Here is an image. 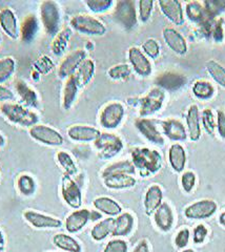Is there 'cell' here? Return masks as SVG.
<instances>
[{"label": "cell", "mask_w": 225, "mask_h": 252, "mask_svg": "<svg viewBox=\"0 0 225 252\" xmlns=\"http://www.w3.org/2000/svg\"><path fill=\"white\" fill-rule=\"evenodd\" d=\"M131 163L143 178L157 173L162 166L161 155L155 149L138 147L131 152Z\"/></svg>", "instance_id": "obj_1"}, {"label": "cell", "mask_w": 225, "mask_h": 252, "mask_svg": "<svg viewBox=\"0 0 225 252\" xmlns=\"http://www.w3.org/2000/svg\"><path fill=\"white\" fill-rule=\"evenodd\" d=\"M0 113L10 123L20 126V127L31 128L39 121V118L34 110L16 102L2 103L0 106Z\"/></svg>", "instance_id": "obj_2"}, {"label": "cell", "mask_w": 225, "mask_h": 252, "mask_svg": "<svg viewBox=\"0 0 225 252\" xmlns=\"http://www.w3.org/2000/svg\"><path fill=\"white\" fill-rule=\"evenodd\" d=\"M39 16L45 33L50 36H55L60 31L61 23L59 3L54 0H44L39 6Z\"/></svg>", "instance_id": "obj_3"}, {"label": "cell", "mask_w": 225, "mask_h": 252, "mask_svg": "<svg viewBox=\"0 0 225 252\" xmlns=\"http://www.w3.org/2000/svg\"><path fill=\"white\" fill-rule=\"evenodd\" d=\"M113 18L122 29L133 30L138 23L136 3L131 0H119L115 2Z\"/></svg>", "instance_id": "obj_4"}, {"label": "cell", "mask_w": 225, "mask_h": 252, "mask_svg": "<svg viewBox=\"0 0 225 252\" xmlns=\"http://www.w3.org/2000/svg\"><path fill=\"white\" fill-rule=\"evenodd\" d=\"M98 157L102 160L113 159L123 149V142L120 137L111 132H101L94 142Z\"/></svg>", "instance_id": "obj_5"}, {"label": "cell", "mask_w": 225, "mask_h": 252, "mask_svg": "<svg viewBox=\"0 0 225 252\" xmlns=\"http://www.w3.org/2000/svg\"><path fill=\"white\" fill-rule=\"evenodd\" d=\"M71 29L80 34L88 36H103L106 33V28L97 18L90 15H76L69 21Z\"/></svg>", "instance_id": "obj_6"}, {"label": "cell", "mask_w": 225, "mask_h": 252, "mask_svg": "<svg viewBox=\"0 0 225 252\" xmlns=\"http://www.w3.org/2000/svg\"><path fill=\"white\" fill-rule=\"evenodd\" d=\"M29 135L33 140L46 146H61L64 143V138L61 133L45 124H36L29 128Z\"/></svg>", "instance_id": "obj_7"}, {"label": "cell", "mask_w": 225, "mask_h": 252, "mask_svg": "<svg viewBox=\"0 0 225 252\" xmlns=\"http://www.w3.org/2000/svg\"><path fill=\"white\" fill-rule=\"evenodd\" d=\"M126 108L120 102H110L106 104L99 115V123L105 129H115L121 124Z\"/></svg>", "instance_id": "obj_8"}, {"label": "cell", "mask_w": 225, "mask_h": 252, "mask_svg": "<svg viewBox=\"0 0 225 252\" xmlns=\"http://www.w3.org/2000/svg\"><path fill=\"white\" fill-rule=\"evenodd\" d=\"M61 196L69 207L80 209L82 205L81 189L73 178L66 173H64L61 179Z\"/></svg>", "instance_id": "obj_9"}, {"label": "cell", "mask_w": 225, "mask_h": 252, "mask_svg": "<svg viewBox=\"0 0 225 252\" xmlns=\"http://www.w3.org/2000/svg\"><path fill=\"white\" fill-rule=\"evenodd\" d=\"M164 92L159 88L152 89L145 97L139 99V115L145 118L157 113L164 102Z\"/></svg>", "instance_id": "obj_10"}, {"label": "cell", "mask_w": 225, "mask_h": 252, "mask_svg": "<svg viewBox=\"0 0 225 252\" xmlns=\"http://www.w3.org/2000/svg\"><path fill=\"white\" fill-rule=\"evenodd\" d=\"M22 217L26 222L35 229H57L62 225L61 220L32 209L26 210Z\"/></svg>", "instance_id": "obj_11"}, {"label": "cell", "mask_w": 225, "mask_h": 252, "mask_svg": "<svg viewBox=\"0 0 225 252\" xmlns=\"http://www.w3.org/2000/svg\"><path fill=\"white\" fill-rule=\"evenodd\" d=\"M85 59H87V53H85L84 50H76L71 54H68L59 64V67H58L59 78L67 79L68 77L73 76Z\"/></svg>", "instance_id": "obj_12"}, {"label": "cell", "mask_w": 225, "mask_h": 252, "mask_svg": "<svg viewBox=\"0 0 225 252\" xmlns=\"http://www.w3.org/2000/svg\"><path fill=\"white\" fill-rule=\"evenodd\" d=\"M128 58L129 64L135 72L141 77H147L152 74V63L144 53L136 46H131L128 52Z\"/></svg>", "instance_id": "obj_13"}, {"label": "cell", "mask_w": 225, "mask_h": 252, "mask_svg": "<svg viewBox=\"0 0 225 252\" xmlns=\"http://www.w3.org/2000/svg\"><path fill=\"white\" fill-rule=\"evenodd\" d=\"M0 29L13 40H17L19 38L18 19L11 7H3L0 10Z\"/></svg>", "instance_id": "obj_14"}, {"label": "cell", "mask_w": 225, "mask_h": 252, "mask_svg": "<svg viewBox=\"0 0 225 252\" xmlns=\"http://www.w3.org/2000/svg\"><path fill=\"white\" fill-rule=\"evenodd\" d=\"M217 210V204L212 200L193 203L184 210V216L191 220H204L212 217Z\"/></svg>", "instance_id": "obj_15"}, {"label": "cell", "mask_w": 225, "mask_h": 252, "mask_svg": "<svg viewBox=\"0 0 225 252\" xmlns=\"http://www.w3.org/2000/svg\"><path fill=\"white\" fill-rule=\"evenodd\" d=\"M135 126L138 131L151 143L156 145H163L164 138L158 130L156 124L151 119L146 118H139L135 121Z\"/></svg>", "instance_id": "obj_16"}, {"label": "cell", "mask_w": 225, "mask_h": 252, "mask_svg": "<svg viewBox=\"0 0 225 252\" xmlns=\"http://www.w3.org/2000/svg\"><path fill=\"white\" fill-rule=\"evenodd\" d=\"M67 137L75 142H95L100 136V130L90 125H72L67 128Z\"/></svg>", "instance_id": "obj_17"}, {"label": "cell", "mask_w": 225, "mask_h": 252, "mask_svg": "<svg viewBox=\"0 0 225 252\" xmlns=\"http://www.w3.org/2000/svg\"><path fill=\"white\" fill-rule=\"evenodd\" d=\"M186 82H188V79L184 75L172 72L163 73L156 78L157 88L167 92L179 91L180 89L184 88Z\"/></svg>", "instance_id": "obj_18"}, {"label": "cell", "mask_w": 225, "mask_h": 252, "mask_svg": "<svg viewBox=\"0 0 225 252\" xmlns=\"http://www.w3.org/2000/svg\"><path fill=\"white\" fill-rule=\"evenodd\" d=\"M160 10L165 17L176 26L183 23V10L182 3L178 0H160L158 1Z\"/></svg>", "instance_id": "obj_19"}, {"label": "cell", "mask_w": 225, "mask_h": 252, "mask_svg": "<svg viewBox=\"0 0 225 252\" xmlns=\"http://www.w3.org/2000/svg\"><path fill=\"white\" fill-rule=\"evenodd\" d=\"M39 32V20L34 14H29L23 18L19 26V38L22 42L30 43L36 38Z\"/></svg>", "instance_id": "obj_20"}, {"label": "cell", "mask_w": 225, "mask_h": 252, "mask_svg": "<svg viewBox=\"0 0 225 252\" xmlns=\"http://www.w3.org/2000/svg\"><path fill=\"white\" fill-rule=\"evenodd\" d=\"M15 91L21 101V104L28 108H36L38 105V94L36 91L30 86L25 80H17L15 82Z\"/></svg>", "instance_id": "obj_21"}, {"label": "cell", "mask_w": 225, "mask_h": 252, "mask_svg": "<svg viewBox=\"0 0 225 252\" xmlns=\"http://www.w3.org/2000/svg\"><path fill=\"white\" fill-rule=\"evenodd\" d=\"M91 211L89 209H76L65 219V229L69 233H77L89 223Z\"/></svg>", "instance_id": "obj_22"}, {"label": "cell", "mask_w": 225, "mask_h": 252, "mask_svg": "<svg viewBox=\"0 0 225 252\" xmlns=\"http://www.w3.org/2000/svg\"><path fill=\"white\" fill-rule=\"evenodd\" d=\"M162 36L167 46L176 54L184 55L188 52V43H186L184 37L175 29L165 28L162 32Z\"/></svg>", "instance_id": "obj_23"}, {"label": "cell", "mask_w": 225, "mask_h": 252, "mask_svg": "<svg viewBox=\"0 0 225 252\" xmlns=\"http://www.w3.org/2000/svg\"><path fill=\"white\" fill-rule=\"evenodd\" d=\"M155 224L160 230L167 232L172 229L174 224V214L167 203H162L154 212Z\"/></svg>", "instance_id": "obj_24"}, {"label": "cell", "mask_w": 225, "mask_h": 252, "mask_svg": "<svg viewBox=\"0 0 225 252\" xmlns=\"http://www.w3.org/2000/svg\"><path fill=\"white\" fill-rule=\"evenodd\" d=\"M163 199V191L159 185H152L149 189H147L145 195H144V210L147 216L154 215V212L163 203L162 202Z\"/></svg>", "instance_id": "obj_25"}, {"label": "cell", "mask_w": 225, "mask_h": 252, "mask_svg": "<svg viewBox=\"0 0 225 252\" xmlns=\"http://www.w3.org/2000/svg\"><path fill=\"white\" fill-rule=\"evenodd\" d=\"M135 219L129 212H122L116 217L114 222V229L112 232L113 236L121 238V236L129 235L134 228Z\"/></svg>", "instance_id": "obj_26"}, {"label": "cell", "mask_w": 225, "mask_h": 252, "mask_svg": "<svg viewBox=\"0 0 225 252\" xmlns=\"http://www.w3.org/2000/svg\"><path fill=\"white\" fill-rule=\"evenodd\" d=\"M79 86L76 82L75 76L68 77L65 79V82L62 89V107L64 110H69L77 99V94H78Z\"/></svg>", "instance_id": "obj_27"}, {"label": "cell", "mask_w": 225, "mask_h": 252, "mask_svg": "<svg viewBox=\"0 0 225 252\" xmlns=\"http://www.w3.org/2000/svg\"><path fill=\"white\" fill-rule=\"evenodd\" d=\"M164 135L172 141H184L188 137V132L183 124L176 119H168L161 123Z\"/></svg>", "instance_id": "obj_28"}, {"label": "cell", "mask_w": 225, "mask_h": 252, "mask_svg": "<svg viewBox=\"0 0 225 252\" xmlns=\"http://www.w3.org/2000/svg\"><path fill=\"white\" fill-rule=\"evenodd\" d=\"M104 185L114 190H121V189L133 188L137 181L134 176L126 175V173H120V175H114L103 179Z\"/></svg>", "instance_id": "obj_29"}, {"label": "cell", "mask_w": 225, "mask_h": 252, "mask_svg": "<svg viewBox=\"0 0 225 252\" xmlns=\"http://www.w3.org/2000/svg\"><path fill=\"white\" fill-rule=\"evenodd\" d=\"M72 34V29L66 27L61 29L58 33L54 36L51 42V51L55 56H61V55L66 51L68 42L71 40Z\"/></svg>", "instance_id": "obj_30"}, {"label": "cell", "mask_w": 225, "mask_h": 252, "mask_svg": "<svg viewBox=\"0 0 225 252\" xmlns=\"http://www.w3.org/2000/svg\"><path fill=\"white\" fill-rule=\"evenodd\" d=\"M93 205L97 211L102 212V214L108 217H117L122 214V207L118 202L108 198V196H99L93 202Z\"/></svg>", "instance_id": "obj_31"}, {"label": "cell", "mask_w": 225, "mask_h": 252, "mask_svg": "<svg viewBox=\"0 0 225 252\" xmlns=\"http://www.w3.org/2000/svg\"><path fill=\"white\" fill-rule=\"evenodd\" d=\"M95 69H96L95 62L92 59H85L82 62V64L74 74L76 82L78 84L79 89L84 88V86H87L92 81L93 77L95 75Z\"/></svg>", "instance_id": "obj_32"}, {"label": "cell", "mask_w": 225, "mask_h": 252, "mask_svg": "<svg viewBox=\"0 0 225 252\" xmlns=\"http://www.w3.org/2000/svg\"><path fill=\"white\" fill-rule=\"evenodd\" d=\"M186 124H188L189 136L192 141H198L201 137L200 116L197 105H192L186 114Z\"/></svg>", "instance_id": "obj_33"}, {"label": "cell", "mask_w": 225, "mask_h": 252, "mask_svg": "<svg viewBox=\"0 0 225 252\" xmlns=\"http://www.w3.org/2000/svg\"><path fill=\"white\" fill-rule=\"evenodd\" d=\"M168 161L176 172H182L186 163V154L180 144H174L169 147Z\"/></svg>", "instance_id": "obj_34"}, {"label": "cell", "mask_w": 225, "mask_h": 252, "mask_svg": "<svg viewBox=\"0 0 225 252\" xmlns=\"http://www.w3.org/2000/svg\"><path fill=\"white\" fill-rule=\"evenodd\" d=\"M52 242L57 248L66 252H81V245L73 236L65 233H57L53 236Z\"/></svg>", "instance_id": "obj_35"}, {"label": "cell", "mask_w": 225, "mask_h": 252, "mask_svg": "<svg viewBox=\"0 0 225 252\" xmlns=\"http://www.w3.org/2000/svg\"><path fill=\"white\" fill-rule=\"evenodd\" d=\"M120 173H126V175H131V176L135 175L136 169L131 161H128V160L119 161V162H115L111 165H108V166L105 167L101 172V176H102V179H104L110 176L120 175Z\"/></svg>", "instance_id": "obj_36"}, {"label": "cell", "mask_w": 225, "mask_h": 252, "mask_svg": "<svg viewBox=\"0 0 225 252\" xmlns=\"http://www.w3.org/2000/svg\"><path fill=\"white\" fill-rule=\"evenodd\" d=\"M114 218H107L102 220H100L94 227L92 228L91 235L94 241L101 242L106 239L108 235H111L114 229Z\"/></svg>", "instance_id": "obj_37"}, {"label": "cell", "mask_w": 225, "mask_h": 252, "mask_svg": "<svg viewBox=\"0 0 225 252\" xmlns=\"http://www.w3.org/2000/svg\"><path fill=\"white\" fill-rule=\"evenodd\" d=\"M16 185L18 191L25 196H31L36 192V181L32 176L28 175V173H22V175L18 176L16 180Z\"/></svg>", "instance_id": "obj_38"}, {"label": "cell", "mask_w": 225, "mask_h": 252, "mask_svg": "<svg viewBox=\"0 0 225 252\" xmlns=\"http://www.w3.org/2000/svg\"><path fill=\"white\" fill-rule=\"evenodd\" d=\"M186 15L190 20L197 22V23H203L206 21L207 14L204 9V5L197 1L188 2L186 4Z\"/></svg>", "instance_id": "obj_39"}, {"label": "cell", "mask_w": 225, "mask_h": 252, "mask_svg": "<svg viewBox=\"0 0 225 252\" xmlns=\"http://www.w3.org/2000/svg\"><path fill=\"white\" fill-rule=\"evenodd\" d=\"M16 70V60L12 56L0 58V84H3L13 77Z\"/></svg>", "instance_id": "obj_40"}, {"label": "cell", "mask_w": 225, "mask_h": 252, "mask_svg": "<svg viewBox=\"0 0 225 252\" xmlns=\"http://www.w3.org/2000/svg\"><path fill=\"white\" fill-rule=\"evenodd\" d=\"M56 159L60 166L64 168V173H66V175L71 177H74L77 175V171H78V169H77V165L74 162L72 156L68 153L64 151L58 152L56 155Z\"/></svg>", "instance_id": "obj_41"}, {"label": "cell", "mask_w": 225, "mask_h": 252, "mask_svg": "<svg viewBox=\"0 0 225 252\" xmlns=\"http://www.w3.org/2000/svg\"><path fill=\"white\" fill-rule=\"evenodd\" d=\"M206 69L214 80L225 88V67L219 62L211 60L206 63Z\"/></svg>", "instance_id": "obj_42"}, {"label": "cell", "mask_w": 225, "mask_h": 252, "mask_svg": "<svg viewBox=\"0 0 225 252\" xmlns=\"http://www.w3.org/2000/svg\"><path fill=\"white\" fill-rule=\"evenodd\" d=\"M193 93L197 98L207 100L214 96L215 88L207 81H197L193 85Z\"/></svg>", "instance_id": "obj_43"}, {"label": "cell", "mask_w": 225, "mask_h": 252, "mask_svg": "<svg viewBox=\"0 0 225 252\" xmlns=\"http://www.w3.org/2000/svg\"><path fill=\"white\" fill-rule=\"evenodd\" d=\"M131 73L130 66L126 63H120V64L114 65L107 70V75L113 80H126Z\"/></svg>", "instance_id": "obj_44"}, {"label": "cell", "mask_w": 225, "mask_h": 252, "mask_svg": "<svg viewBox=\"0 0 225 252\" xmlns=\"http://www.w3.org/2000/svg\"><path fill=\"white\" fill-rule=\"evenodd\" d=\"M84 4L88 6L91 12L100 14L111 10L115 2L113 0H85Z\"/></svg>", "instance_id": "obj_45"}, {"label": "cell", "mask_w": 225, "mask_h": 252, "mask_svg": "<svg viewBox=\"0 0 225 252\" xmlns=\"http://www.w3.org/2000/svg\"><path fill=\"white\" fill-rule=\"evenodd\" d=\"M155 2L153 0H140L138 2V18L145 23L151 19Z\"/></svg>", "instance_id": "obj_46"}, {"label": "cell", "mask_w": 225, "mask_h": 252, "mask_svg": "<svg viewBox=\"0 0 225 252\" xmlns=\"http://www.w3.org/2000/svg\"><path fill=\"white\" fill-rule=\"evenodd\" d=\"M147 58L156 59L160 55V45L159 43L153 38L146 39L142 43V50H141Z\"/></svg>", "instance_id": "obj_47"}, {"label": "cell", "mask_w": 225, "mask_h": 252, "mask_svg": "<svg viewBox=\"0 0 225 252\" xmlns=\"http://www.w3.org/2000/svg\"><path fill=\"white\" fill-rule=\"evenodd\" d=\"M54 67L53 61L48 56L38 58L34 63L35 72L38 74H48Z\"/></svg>", "instance_id": "obj_48"}, {"label": "cell", "mask_w": 225, "mask_h": 252, "mask_svg": "<svg viewBox=\"0 0 225 252\" xmlns=\"http://www.w3.org/2000/svg\"><path fill=\"white\" fill-rule=\"evenodd\" d=\"M128 250L129 246L126 241L121 239H115L106 244L103 252H128Z\"/></svg>", "instance_id": "obj_49"}, {"label": "cell", "mask_w": 225, "mask_h": 252, "mask_svg": "<svg viewBox=\"0 0 225 252\" xmlns=\"http://www.w3.org/2000/svg\"><path fill=\"white\" fill-rule=\"evenodd\" d=\"M203 5L208 17H215L216 15H218L225 9V1H215L213 0V1H205Z\"/></svg>", "instance_id": "obj_50"}, {"label": "cell", "mask_w": 225, "mask_h": 252, "mask_svg": "<svg viewBox=\"0 0 225 252\" xmlns=\"http://www.w3.org/2000/svg\"><path fill=\"white\" fill-rule=\"evenodd\" d=\"M202 122L204 125L205 130L211 133V135H214L215 128H216V123H215V117L214 114L211 109H204L202 113Z\"/></svg>", "instance_id": "obj_51"}, {"label": "cell", "mask_w": 225, "mask_h": 252, "mask_svg": "<svg viewBox=\"0 0 225 252\" xmlns=\"http://www.w3.org/2000/svg\"><path fill=\"white\" fill-rule=\"evenodd\" d=\"M196 184V175L193 171H185L181 178V185L185 192H191Z\"/></svg>", "instance_id": "obj_52"}, {"label": "cell", "mask_w": 225, "mask_h": 252, "mask_svg": "<svg viewBox=\"0 0 225 252\" xmlns=\"http://www.w3.org/2000/svg\"><path fill=\"white\" fill-rule=\"evenodd\" d=\"M190 241V230L188 228H183L177 233L175 244L178 248H184L189 244Z\"/></svg>", "instance_id": "obj_53"}, {"label": "cell", "mask_w": 225, "mask_h": 252, "mask_svg": "<svg viewBox=\"0 0 225 252\" xmlns=\"http://www.w3.org/2000/svg\"><path fill=\"white\" fill-rule=\"evenodd\" d=\"M207 233H208V230L204 225H198L195 229H193V243L202 244L206 239Z\"/></svg>", "instance_id": "obj_54"}, {"label": "cell", "mask_w": 225, "mask_h": 252, "mask_svg": "<svg viewBox=\"0 0 225 252\" xmlns=\"http://www.w3.org/2000/svg\"><path fill=\"white\" fill-rule=\"evenodd\" d=\"M217 128L221 138L225 139V113L222 110L217 112Z\"/></svg>", "instance_id": "obj_55"}, {"label": "cell", "mask_w": 225, "mask_h": 252, "mask_svg": "<svg viewBox=\"0 0 225 252\" xmlns=\"http://www.w3.org/2000/svg\"><path fill=\"white\" fill-rule=\"evenodd\" d=\"M14 93L9 88H6L3 84H0V101L3 102H12L14 100Z\"/></svg>", "instance_id": "obj_56"}, {"label": "cell", "mask_w": 225, "mask_h": 252, "mask_svg": "<svg viewBox=\"0 0 225 252\" xmlns=\"http://www.w3.org/2000/svg\"><path fill=\"white\" fill-rule=\"evenodd\" d=\"M133 252H150L149 244L145 240H142L137 244V246L134 248Z\"/></svg>", "instance_id": "obj_57"}, {"label": "cell", "mask_w": 225, "mask_h": 252, "mask_svg": "<svg viewBox=\"0 0 225 252\" xmlns=\"http://www.w3.org/2000/svg\"><path fill=\"white\" fill-rule=\"evenodd\" d=\"M4 249H5V238L1 228H0V252H3Z\"/></svg>", "instance_id": "obj_58"}, {"label": "cell", "mask_w": 225, "mask_h": 252, "mask_svg": "<svg viewBox=\"0 0 225 252\" xmlns=\"http://www.w3.org/2000/svg\"><path fill=\"white\" fill-rule=\"evenodd\" d=\"M99 219H101V215L98 214V211H93V212H91L90 220H99Z\"/></svg>", "instance_id": "obj_59"}, {"label": "cell", "mask_w": 225, "mask_h": 252, "mask_svg": "<svg viewBox=\"0 0 225 252\" xmlns=\"http://www.w3.org/2000/svg\"><path fill=\"white\" fill-rule=\"evenodd\" d=\"M5 142H6L5 137L3 136V133H2L1 131H0V148L3 147V146L5 145Z\"/></svg>", "instance_id": "obj_60"}, {"label": "cell", "mask_w": 225, "mask_h": 252, "mask_svg": "<svg viewBox=\"0 0 225 252\" xmlns=\"http://www.w3.org/2000/svg\"><path fill=\"white\" fill-rule=\"evenodd\" d=\"M219 222H220V224H221L222 226L225 227V211L222 212V214L220 215V217H219Z\"/></svg>", "instance_id": "obj_61"}, {"label": "cell", "mask_w": 225, "mask_h": 252, "mask_svg": "<svg viewBox=\"0 0 225 252\" xmlns=\"http://www.w3.org/2000/svg\"><path fill=\"white\" fill-rule=\"evenodd\" d=\"M182 252H195L193 249H186V250H183Z\"/></svg>", "instance_id": "obj_62"}, {"label": "cell", "mask_w": 225, "mask_h": 252, "mask_svg": "<svg viewBox=\"0 0 225 252\" xmlns=\"http://www.w3.org/2000/svg\"><path fill=\"white\" fill-rule=\"evenodd\" d=\"M1 41H2V37H1V34H0V44H1Z\"/></svg>", "instance_id": "obj_63"}, {"label": "cell", "mask_w": 225, "mask_h": 252, "mask_svg": "<svg viewBox=\"0 0 225 252\" xmlns=\"http://www.w3.org/2000/svg\"><path fill=\"white\" fill-rule=\"evenodd\" d=\"M0 178H1V172H0Z\"/></svg>", "instance_id": "obj_64"}]
</instances>
